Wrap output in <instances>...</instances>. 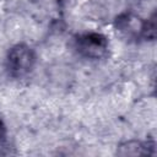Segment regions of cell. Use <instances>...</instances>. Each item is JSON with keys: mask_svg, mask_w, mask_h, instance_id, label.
<instances>
[{"mask_svg": "<svg viewBox=\"0 0 157 157\" xmlns=\"http://www.w3.org/2000/svg\"><path fill=\"white\" fill-rule=\"evenodd\" d=\"M155 144L142 142L139 140H128L121 142L117 148V155L119 156H142V155H153Z\"/></svg>", "mask_w": 157, "mask_h": 157, "instance_id": "cell-4", "label": "cell"}, {"mask_svg": "<svg viewBox=\"0 0 157 157\" xmlns=\"http://www.w3.org/2000/svg\"><path fill=\"white\" fill-rule=\"evenodd\" d=\"M5 136H6V129H5V125H4V123L0 118V146L5 141Z\"/></svg>", "mask_w": 157, "mask_h": 157, "instance_id": "cell-6", "label": "cell"}, {"mask_svg": "<svg viewBox=\"0 0 157 157\" xmlns=\"http://www.w3.org/2000/svg\"><path fill=\"white\" fill-rule=\"evenodd\" d=\"M76 52L90 60H99L107 56L109 50L108 38L98 32H87L75 38Z\"/></svg>", "mask_w": 157, "mask_h": 157, "instance_id": "cell-2", "label": "cell"}, {"mask_svg": "<svg viewBox=\"0 0 157 157\" xmlns=\"http://www.w3.org/2000/svg\"><path fill=\"white\" fill-rule=\"evenodd\" d=\"M36 61V52L26 43H17L12 45L6 54V69L13 77L28 75L33 70Z\"/></svg>", "mask_w": 157, "mask_h": 157, "instance_id": "cell-1", "label": "cell"}, {"mask_svg": "<svg viewBox=\"0 0 157 157\" xmlns=\"http://www.w3.org/2000/svg\"><path fill=\"white\" fill-rule=\"evenodd\" d=\"M156 38V13H152L150 18L145 20L142 39L145 40H153Z\"/></svg>", "mask_w": 157, "mask_h": 157, "instance_id": "cell-5", "label": "cell"}, {"mask_svg": "<svg viewBox=\"0 0 157 157\" xmlns=\"http://www.w3.org/2000/svg\"><path fill=\"white\" fill-rule=\"evenodd\" d=\"M145 20L132 11L119 13L114 20V27L123 37L128 39H142Z\"/></svg>", "mask_w": 157, "mask_h": 157, "instance_id": "cell-3", "label": "cell"}]
</instances>
